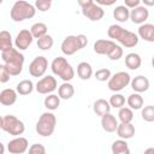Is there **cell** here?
Segmentation results:
<instances>
[{
    "mask_svg": "<svg viewBox=\"0 0 154 154\" xmlns=\"http://www.w3.org/2000/svg\"><path fill=\"white\" fill-rule=\"evenodd\" d=\"M148 17H149V11L143 5H140L136 8L130 10V19H131V22L134 24L142 25V24L146 23V20L148 19Z\"/></svg>",
    "mask_w": 154,
    "mask_h": 154,
    "instance_id": "15",
    "label": "cell"
},
{
    "mask_svg": "<svg viewBox=\"0 0 154 154\" xmlns=\"http://www.w3.org/2000/svg\"><path fill=\"white\" fill-rule=\"evenodd\" d=\"M137 35L140 38L147 41V42H154V24L144 23L140 25Z\"/></svg>",
    "mask_w": 154,
    "mask_h": 154,
    "instance_id": "19",
    "label": "cell"
},
{
    "mask_svg": "<svg viewBox=\"0 0 154 154\" xmlns=\"http://www.w3.org/2000/svg\"><path fill=\"white\" fill-rule=\"evenodd\" d=\"M142 64L141 55L137 53H129L125 55V65L129 70H137Z\"/></svg>",
    "mask_w": 154,
    "mask_h": 154,
    "instance_id": "25",
    "label": "cell"
},
{
    "mask_svg": "<svg viewBox=\"0 0 154 154\" xmlns=\"http://www.w3.org/2000/svg\"><path fill=\"white\" fill-rule=\"evenodd\" d=\"M0 128L5 132H7V134H10L14 137H18V136L23 135V132L25 131L24 123L20 119H18L16 116H12V114H7V116L1 117Z\"/></svg>",
    "mask_w": 154,
    "mask_h": 154,
    "instance_id": "8",
    "label": "cell"
},
{
    "mask_svg": "<svg viewBox=\"0 0 154 154\" xmlns=\"http://www.w3.org/2000/svg\"><path fill=\"white\" fill-rule=\"evenodd\" d=\"M13 48V42H12V35L6 31V30H2L0 32V51L1 52H5V51H8V49H12Z\"/></svg>",
    "mask_w": 154,
    "mask_h": 154,
    "instance_id": "29",
    "label": "cell"
},
{
    "mask_svg": "<svg viewBox=\"0 0 154 154\" xmlns=\"http://www.w3.org/2000/svg\"><path fill=\"white\" fill-rule=\"evenodd\" d=\"M130 83H131L130 75L125 71H119V72H116L114 75H112V77L107 82V87L111 91L118 93V91L123 90L125 87H128Z\"/></svg>",
    "mask_w": 154,
    "mask_h": 154,
    "instance_id": "10",
    "label": "cell"
},
{
    "mask_svg": "<svg viewBox=\"0 0 154 154\" xmlns=\"http://www.w3.org/2000/svg\"><path fill=\"white\" fill-rule=\"evenodd\" d=\"M77 76L83 79V81H88L93 76V67L87 61H81L77 65Z\"/></svg>",
    "mask_w": 154,
    "mask_h": 154,
    "instance_id": "22",
    "label": "cell"
},
{
    "mask_svg": "<svg viewBox=\"0 0 154 154\" xmlns=\"http://www.w3.org/2000/svg\"><path fill=\"white\" fill-rule=\"evenodd\" d=\"M130 84H131L132 90L135 93H138V94L144 93V91H147L149 89V79L147 77L142 76V75H138V76L134 77L131 79Z\"/></svg>",
    "mask_w": 154,
    "mask_h": 154,
    "instance_id": "16",
    "label": "cell"
},
{
    "mask_svg": "<svg viewBox=\"0 0 154 154\" xmlns=\"http://www.w3.org/2000/svg\"><path fill=\"white\" fill-rule=\"evenodd\" d=\"M57 88H58V82H57L55 77H53L52 75H48V76L40 78L35 85L36 91L38 94H42V95H49Z\"/></svg>",
    "mask_w": 154,
    "mask_h": 154,
    "instance_id": "11",
    "label": "cell"
},
{
    "mask_svg": "<svg viewBox=\"0 0 154 154\" xmlns=\"http://www.w3.org/2000/svg\"><path fill=\"white\" fill-rule=\"evenodd\" d=\"M141 117L144 122L153 123L154 122V106H152V105L144 106L141 109Z\"/></svg>",
    "mask_w": 154,
    "mask_h": 154,
    "instance_id": "35",
    "label": "cell"
},
{
    "mask_svg": "<svg viewBox=\"0 0 154 154\" xmlns=\"http://www.w3.org/2000/svg\"><path fill=\"white\" fill-rule=\"evenodd\" d=\"M43 105L51 112L58 109V107L60 106V97H59V95H55V94L47 95L45 97V100H43Z\"/></svg>",
    "mask_w": 154,
    "mask_h": 154,
    "instance_id": "30",
    "label": "cell"
},
{
    "mask_svg": "<svg viewBox=\"0 0 154 154\" xmlns=\"http://www.w3.org/2000/svg\"><path fill=\"white\" fill-rule=\"evenodd\" d=\"M1 60L11 76L20 75L24 65V55L17 48L1 52Z\"/></svg>",
    "mask_w": 154,
    "mask_h": 154,
    "instance_id": "2",
    "label": "cell"
},
{
    "mask_svg": "<svg viewBox=\"0 0 154 154\" xmlns=\"http://www.w3.org/2000/svg\"><path fill=\"white\" fill-rule=\"evenodd\" d=\"M118 119L120 120V123H124V124L131 123L132 119H134V112H132V109L130 107H125L124 106L118 112Z\"/></svg>",
    "mask_w": 154,
    "mask_h": 154,
    "instance_id": "32",
    "label": "cell"
},
{
    "mask_svg": "<svg viewBox=\"0 0 154 154\" xmlns=\"http://www.w3.org/2000/svg\"><path fill=\"white\" fill-rule=\"evenodd\" d=\"M152 66L154 67V55H153V58H152Z\"/></svg>",
    "mask_w": 154,
    "mask_h": 154,
    "instance_id": "44",
    "label": "cell"
},
{
    "mask_svg": "<svg viewBox=\"0 0 154 154\" xmlns=\"http://www.w3.org/2000/svg\"><path fill=\"white\" fill-rule=\"evenodd\" d=\"M93 49L96 54L107 55L111 60H119L124 54L123 48L119 45H117L112 40H106V38L96 40L94 42Z\"/></svg>",
    "mask_w": 154,
    "mask_h": 154,
    "instance_id": "3",
    "label": "cell"
},
{
    "mask_svg": "<svg viewBox=\"0 0 154 154\" xmlns=\"http://www.w3.org/2000/svg\"><path fill=\"white\" fill-rule=\"evenodd\" d=\"M94 76H95V78H96L97 81H100V82H106V81L108 82L109 78L112 77V73H111L109 69L103 67V69H99V70H96V72L94 73Z\"/></svg>",
    "mask_w": 154,
    "mask_h": 154,
    "instance_id": "36",
    "label": "cell"
},
{
    "mask_svg": "<svg viewBox=\"0 0 154 154\" xmlns=\"http://www.w3.org/2000/svg\"><path fill=\"white\" fill-rule=\"evenodd\" d=\"M143 97L141 96V94L138 93H132L129 95L128 100H126V103L128 106L131 108V109H142L143 108Z\"/></svg>",
    "mask_w": 154,
    "mask_h": 154,
    "instance_id": "26",
    "label": "cell"
},
{
    "mask_svg": "<svg viewBox=\"0 0 154 154\" xmlns=\"http://www.w3.org/2000/svg\"><path fill=\"white\" fill-rule=\"evenodd\" d=\"M111 150H112V154H130V149H129L126 141L122 138L116 140L112 143Z\"/></svg>",
    "mask_w": 154,
    "mask_h": 154,
    "instance_id": "27",
    "label": "cell"
},
{
    "mask_svg": "<svg viewBox=\"0 0 154 154\" xmlns=\"http://www.w3.org/2000/svg\"><path fill=\"white\" fill-rule=\"evenodd\" d=\"M111 108L112 107H111L109 102L105 99H97L93 105V111L99 117H103L105 114L111 113Z\"/></svg>",
    "mask_w": 154,
    "mask_h": 154,
    "instance_id": "21",
    "label": "cell"
},
{
    "mask_svg": "<svg viewBox=\"0 0 154 154\" xmlns=\"http://www.w3.org/2000/svg\"><path fill=\"white\" fill-rule=\"evenodd\" d=\"M118 120L112 113H107L103 117H101V128L106 132H114L118 129Z\"/></svg>",
    "mask_w": 154,
    "mask_h": 154,
    "instance_id": "17",
    "label": "cell"
},
{
    "mask_svg": "<svg viewBox=\"0 0 154 154\" xmlns=\"http://www.w3.org/2000/svg\"><path fill=\"white\" fill-rule=\"evenodd\" d=\"M32 40H34V36L30 32V30L23 29L17 34L14 38V46L18 51H25L30 47V45L32 43Z\"/></svg>",
    "mask_w": 154,
    "mask_h": 154,
    "instance_id": "14",
    "label": "cell"
},
{
    "mask_svg": "<svg viewBox=\"0 0 154 154\" xmlns=\"http://www.w3.org/2000/svg\"><path fill=\"white\" fill-rule=\"evenodd\" d=\"M107 35L112 41L119 42L125 48H132V47L137 46L138 40H140L137 34H135L130 30H126L118 24L109 25L108 30H107Z\"/></svg>",
    "mask_w": 154,
    "mask_h": 154,
    "instance_id": "1",
    "label": "cell"
},
{
    "mask_svg": "<svg viewBox=\"0 0 154 154\" xmlns=\"http://www.w3.org/2000/svg\"><path fill=\"white\" fill-rule=\"evenodd\" d=\"M47 30H48L47 25L42 22H37V23L32 24L30 28V32L32 34L34 38H37V40L43 37L45 35H47Z\"/></svg>",
    "mask_w": 154,
    "mask_h": 154,
    "instance_id": "31",
    "label": "cell"
},
{
    "mask_svg": "<svg viewBox=\"0 0 154 154\" xmlns=\"http://www.w3.org/2000/svg\"><path fill=\"white\" fill-rule=\"evenodd\" d=\"M29 149V142L25 137L18 136L12 138L7 143V150L10 154H23Z\"/></svg>",
    "mask_w": 154,
    "mask_h": 154,
    "instance_id": "13",
    "label": "cell"
},
{
    "mask_svg": "<svg viewBox=\"0 0 154 154\" xmlns=\"http://www.w3.org/2000/svg\"><path fill=\"white\" fill-rule=\"evenodd\" d=\"M58 95L63 100H70L75 95V88L70 82H64L58 88Z\"/></svg>",
    "mask_w": 154,
    "mask_h": 154,
    "instance_id": "24",
    "label": "cell"
},
{
    "mask_svg": "<svg viewBox=\"0 0 154 154\" xmlns=\"http://www.w3.org/2000/svg\"><path fill=\"white\" fill-rule=\"evenodd\" d=\"M53 45H54V40H53V37H52L51 35H48V34L37 40V47H38V49H41V51H49V49L53 47Z\"/></svg>",
    "mask_w": 154,
    "mask_h": 154,
    "instance_id": "33",
    "label": "cell"
},
{
    "mask_svg": "<svg viewBox=\"0 0 154 154\" xmlns=\"http://www.w3.org/2000/svg\"><path fill=\"white\" fill-rule=\"evenodd\" d=\"M29 154H47L46 148L41 143H34L29 147Z\"/></svg>",
    "mask_w": 154,
    "mask_h": 154,
    "instance_id": "38",
    "label": "cell"
},
{
    "mask_svg": "<svg viewBox=\"0 0 154 154\" xmlns=\"http://www.w3.org/2000/svg\"><path fill=\"white\" fill-rule=\"evenodd\" d=\"M108 102H109L111 107L120 109V108H123L124 105H125V96L122 95V94H119V93H114V94L109 97Z\"/></svg>",
    "mask_w": 154,
    "mask_h": 154,
    "instance_id": "34",
    "label": "cell"
},
{
    "mask_svg": "<svg viewBox=\"0 0 154 154\" xmlns=\"http://www.w3.org/2000/svg\"><path fill=\"white\" fill-rule=\"evenodd\" d=\"M57 125V117L53 112H43L35 126L36 132L42 137H49L53 135Z\"/></svg>",
    "mask_w": 154,
    "mask_h": 154,
    "instance_id": "7",
    "label": "cell"
},
{
    "mask_svg": "<svg viewBox=\"0 0 154 154\" xmlns=\"http://www.w3.org/2000/svg\"><path fill=\"white\" fill-rule=\"evenodd\" d=\"M88 45V38L84 34L79 35H69L61 42V52L65 55H73L76 52L81 51Z\"/></svg>",
    "mask_w": 154,
    "mask_h": 154,
    "instance_id": "6",
    "label": "cell"
},
{
    "mask_svg": "<svg viewBox=\"0 0 154 154\" xmlns=\"http://www.w3.org/2000/svg\"><path fill=\"white\" fill-rule=\"evenodd\" d=\"M113 17L119 23H125L130 19V10L125 5H119L113 10Z\"/></svg>",
    "mask_w": 154,
    "mask_h": 154,
    "instance_id": "23",
    "label": "cell"
},
{
    "mask_svg": "<svg viewBox=\"0 0 154 154\" xmlns=\"http://www.w3.org/2000/svg\"><path fill=\"white\" fill-rule=\"evenodd\" d=\"M34 88H35V87H34V83H32L31 79H23V81H20V82L17 84L16 90H17V93H18L19 95L25 96V95L31 94L32 90H34Z\"/></svg>",
    "mask_w": 154,
    "mask_h": 154,
    "instance_id": "28",
    "label": "cell"
},
{
    "mask_svg": "<svg viewBox=\"0 0 154 154\" xmlns=\"http://www.w3.org/2000/svg\"><path fill=\"white\" fill-rule=\"evenodd\" d=\"M117 135L119 136V138L122 140H130L134 137L135 135V126L131 123H119L118 129H117Z\"/></svg>",
    "mask_w": 154,
    "mask_h": 154,
    "instance_id": "20",
    "label": "cell"
},
{
    "mask_svg": "<svg viewBox=\"0 0 154 154\" xmlns=\"http://www.w3.org/2000/svg\"><path fill=\"white\" fill-rule=\"evenodd\" d=\"M143 154H154V147H149V148H147V149L143 152Z\"/></svg>",
    "mask_w": 154,
    "mask_h": 154,
    "instance_id": "43",
    "label": "cell"
},
{
    "mask_svg": "<svg viewBox=\"0 0 154 154\" xmlns=\"http://www.w3.org/2000/svg\"><path fill=\"white\" fill-rule=\"evenodd\" d=\"M48 69V60L43 55H37L29 64V73L32 77H42Z\"/></svg>",
    "mask_w": 154,
    "mask_h": 154,
    "instance_id": "12",
    "label": "cell"
},
{
    "mask_svg": "<svg viewBox=\"0 0 154 154\" xmlns=\"http://www.w3.org/2000/svg\"><path fill=\"white\" fill-rule=\"evenodd\" d=\"M51 70L53 75L58 76L64 82H70L75 77V70L71 64L64 57H57L51 63Z\"/></svg>",
    "mask_w": 154,
    "mask_h": 154,
    "instance_id": "5",
    "label": "cell"
},
{
    "mask_svg": "<svg viewBox=\"0 0 154 154\" xmlns=\"http://www.w3.org/2000/svg\"><path fill=\"white\" fill-rule=\"evenodd\" d=\"M78 5L81 6L82 14L91 22H97V20L102 19V17L105 14L103 8L93 0H79Z\"/></svg>",
    "mask_w": 154,
    "mask_h": 154,
    "instance_id": "9",
    "label": "cell"
},
{
    "mask_svg": "<svg viewBox=\"0 0 154 154\" xmlns=\"http://www.w3.org/2000/svg\"><path fill=\"white\" fill-rule=\"evenodd\" d=\"M17 90L11 89V88H6L2 89L0 93V103L2 106H12L16 101H17Z\"/></svg>",
    "mask_w": 154,
    "mask_h": 154,
    "instance_id": "18",
    "label": "cell"
},
{
    "mask_svg": "<svg viewBox=\"0 0 154 154\" xmlns=\"http://www.w3.org/2000/svg\"><path fill=\"white\" fill-rule=\"evenodd\" d=\"M52 6V1L51 0H36L35 1V7L36 10H38L40 12H46L51 8Z\"/></svg>",
    "mask_w": 154,
    "mask_h": 154,
    "instance_id": "37",
    "label": "cell"
},
{
    "mask_svg": "<svg viewBox=\"0 0 154 154\" xmlns=\"http://www.w3.org/2000/svg\"><path fill=\"white\" fill-rule=\"evenodd\" d=\"M116 2V0H112V1H101V0H99V1H96V4L97 5H106V6H111V5H113Z\"/></svg>",
    "mask_w": 154,
    "mask_h": 154,
    "instance_id": "41",
    "label": "cell"
},
{
    "mask_svg": "<svg viewBox=\"0 0 154 154\" xmlns=\"http://www.w3.org/2000/svg\"><path fill=\"white\" fill-rule=\"evenodd\" d=\"M10 77H11V75H10L8 70L6 69V66H5L4 64H1V65H0V82H1V83L8 82V81H10Z\"/></svg>",
    "mask_w": 154,
    "mask_h": 154,
    "instance_id": "39",
    "label": "cell"
},
{
    "mask_svg": "<svg viewBox=\"0 0 154 154\" xmlns=\"http://www.w3.org/2000/svg\"><path fill=\"white\" fill-rule=\"evenodd\" d=\"M36 13V7L35 5L24 1V0H18L16 1L10 11L11 19L13 22H23L25 19H30L35 16Z\"/></svg>",
    "mask_w": 154,
    "mask_h": 154,
    "instance_id": "4",
    "label": "cell"
},
{
    "mask_svg": "<svg viewBox=\"0 0 154 154\" xmlns=\"http://www.w3.org/2000/svg\"><path fill=\"white\" fill-rule=\"evenodd\" d=\"M143 6H154V0H143Z\"/></svg>",
    "mask_w": 154,
    "mask_h": 154,
    "instance_id": "42",
    "label": "cell"
},
{
    "mask_svg": "<svg viewBox=\"0 0 154 154\" xmlns=\"http://www.w3.org/2000/svg\"><path fill=\"white\" fill-rule=\"evenodd\" d=\"M124 5H125L129 10H132V8H136L137 6L141 5V0H125V1H124Z\"/></svg>",
    "mask_w": 154,
    "mask_h": 154,
    "instance_id": "40",
    "label": "cell"
}]
</instances>
